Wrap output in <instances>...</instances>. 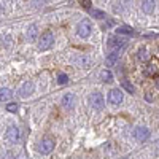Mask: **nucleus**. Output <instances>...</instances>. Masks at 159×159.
Masks as SVG:
<instances>
[{"label": "nucleus", "instance_id": "nucleus-23", "mask_svg": "<svg viewBox=\"0 0 159 159\" xmlns=\"http://www.w3.org/2000/svg\"><path fill=\"white\" fill-rule=\"evenodd\" d=\"M7 110L11 111V113H16L18 111V103H8L7 105Z\"/></svg>", "mask_w": 159, "mask_h": 159}, {"label": "nucleus", "instance_id": "nucleus-6", "mask_svg": "<svg viewBox=\"0 0 159 159\" xmlns=\"http://www.w3.org/2000/svg\"><path fill=\"white\" fill-rule=\"evenodd\" d=\"M52 150H54V140H51V139H45L42 143L38 145V151L43 153V154H48Z\"/></svg>", "mask_w": 159, "mask_h": 159}, {"label": "nucleus", "instance_id": "nucleus-19", "mask_svg": "<svg viewBox=\"0 0 159 159\" xmlns=\"http://www.w3.org/2000/svg\"><path fill=\"white\" fill-rule=\"evenodd\" d=\"M89 13H91V16H94V18H97V19H103V18H105V13L100 11V10H96V8H91Z\"/></svg>", "mask_w": 159, "mask_h": 159}, {"label": "nucleus", "instance_id": "nucleus-9", "mask_svg": "<svg viewBox=\"0 0 159 159\" xmlns=\"http://www.w3.org/2000/svg\"><path fill=\"white\" fill-rule=\"evenodd\" d=\"M108 99H110V102L113 105H119L123 102V92H121V89H111Z\"/></svg>", "mask_w": 159, "mask_h": 159}, {"label": "nucleus", "instance_id": "nucleus-20", "mask_svg": "<svg viewBox=\"0 0 159 159\" xmlns=\"http://www.w3.org/2000/svg\"><path fill=\"white\" fill-rule=\"evenodd\" d=\"M57 83L59 84H67L69 83V76L65 75V73H59L57 75Z\"/></svg>", "mask_w": 159, "mask_h": 159}, {"label": "nucleus", "instance_id": "nucleus-10", "mask_svg": "<svg viewBox=\"0 0 159 159\" xmlns=\"http://www.w3.org/2000/svg\"><path fill=\"white\" fill-rule=\"evenodd\" d=\"M32 92H34V83L32 81H25L21 86V89H19V96L21 97H29Z\"/></svg>", "mask_w": 159, "mask_h": 159}, {"label": "nucleus", "instance_id": "nucleus-12", "mask_svg": "<svg viewBox=\"0 0 159 159\" xmlns=\"http://www.w3.org/2000/svg\"><path fill=\"white\" fill-rule=\"evenodd\" d=\"M13 97V92L8 88H0V102H7Z\"/></svg>", "mask_w": 159, "mask_h": 159}, {"label": "nucleus", "instance_id": "nucleus-21", "mask_svg": "<svg viewBox=\"0 0 159 159\" xmlns=\"http://www.w3.org/2000/svg\"><path fill=\"white\" fill-rule=\"evenodd\" d=\"M139 59L140 61H148V52H147V49H145V48H140L139 49Z\"/></svg>", "mask_w": 159, "mask_h": 159}, {"label": "nucleus", "instance_id": "nucleus-24", "mask_svg": "<svg viewBox=\"0 0 159 159\" xmlns=\"http://www.w3.org/2000/svg\"><path fill=\"white\" fill-rule=\"evenodd\" d=\"M80 2H81V5H83L86 10H91V2H89V0H80Z\"/></svg>", "mask_w": 159, "mask_h": 159}, {"label": "nucleus", "instance_id": "nucleus-11", "mask_svg": "<svg viewBox=\"0 0 159 159\" xmlns=\"http://www.w3.org/2000/svg\"><path fill=\"white\" fill-rule=\"evenodd\" d=\"M154 7H156V0H143V5H142V8H143V11L147 13V15L153 13Z\"/></svg>", "mask_w": 159, "mask_h": 159}, {"label": "nucleus", "instance_id": "nucleus-15", "mask_svg": "<svg viewBox=\"0 0 159 159\" xmlns=\"http://www.w3.org/2000/svg\"><path fill=\"white\" fill-rule=\"evenodd\" d=\"M118 52H119V51H115V49H113V51L110 52V54L107 56V65H110V67H111V65L118 61V56H119Z\"/></svg>", "mask_w": 159, "mask_h": 159}, {"label": "nucleus", "instance_id": "nucleus-27", "mask_svg": "<svg viewBox=\"0 0 159 159\" xmlns=\"http://www.w3.org/2000/svg\"><path fill=\"white\" fill-rule=\"evenodd\" d=\"M157 86H159V80H157Z\"/></svg>", "mask_w": 159, "mask_h": 159}, {"label": "nucleus", "instance_id": "nucleus-13", "mask_svg": "<svg viewBox=\"0 0 159 159\" xmlns=\"http://www.w3.org/2000/svg\"><path fill=\"white\" fill-rule=\"evenodd\" d=\"M37 35H38V27L35 24L29 25V29H27V38L30 40V42H34V40H37Z\"/></svg>", "mask_w": 159, "mask_h": 159}, {"label": "nucleus", "instance_id": "nucleus-25", "mask_svg": "<svg viewBox=\"0 0 159 159\" xmlns=\"http://www.w3.org/2000/svg\"><path fill=\"white\" fill-rule=\"evenodd\" d=\"M145 97H147V100H148V102H151V100L154 99V94H153V91H148V92H147V96H145Z\"/></svg>", "mask_w": 159, "mask_h": 159}, {"label": "nucleus", "instance_id": "nucleus-26", "mask_svg": "<svg viewBox=\"0 0 159 159\" xmlns=\"http://www.w3.org/2000/svg\"><path fill=\"white\" fill-rule=\"evenodd\" d=\"M34 3H35L37 8H40V7H43V5H45V0H34Z\"/></svg>", "mask_w": 159, "mask_h": 159}, {"label": "nucleus", "instance_id": "nucleus-7", "mask_svg": "<svg viewBox=\"0 0 159 159\" xmlns=\"http://www.w3.org/2000/svg\"><path fill=\"white\" fill-rule=\"evenodd\" d=\"M134 135H135V139H137V142H147L148 139H150V130L147 129V127H137L135 130H134Z\"/></svg>", "mask_w": 159, "mask_h": 159}, {"label": "nucleus", "instance_id": "nucleus-22", "mask_svg": "<svg viewBox=\"0 0 159 159\" xmlns=\"http://www.w3.org/2000/svg\"><path fill=\"white\" fill-rule=\"evenodd\" d=\"M154 70H156V67H153V65H147V67H145V72H143V73L148 76V75H153V73H154Z\"/></svg>", "mask_w": 159, "mask_h": 159}, {"label": "nucleus", "instance_id": "nucleus-28", "mask_svg": "<svg viewBox=\"0 0 159 159\" xmlns=\"http://www.w3.org/2000/svg\"><path fill=\"white\" fill-rule=\"evenodd\" d=\"M157 147H159V145H157Z\"/></svg>", "mask_w": 159, "mask_h": 159}, {"label": "nucleus", "instance_id": "nucleus-2", "mask_svg": "<svg viewBox=\"0 0 159 159\" xmlns=\"http://www.w3.org/2000/svg\"><path fill=\"white\" fill-rule=\"evenodd\" d=\"M91 30H92V25H91V22L88 19L81 21V22L78 24V27H76V34L81 37V38H88L91 35Z\"/></svg>", "mask_w": 159, "mask_h": 159}, {"label": "nucleus", "instance_id": "nucleus-1", "mask_svg": "<svg viewBox=\"0 0 159 159\" xmlns=\"http://www.w3.org/2000/svg\"><path fill=\"white\" fill-rule=\"evenodd\" d=\"M52 45H54V35H52V32H45L42 37H40V40H38V48L42 49V51H46V49H49Z\"/></svg>", "mask_w": 159, "mask_h": 159}, {"label": "nucleus", "instance_id": "nucleus-5", "mask_svg": "<svg viewBox=\"0 0 159 159\" xmlns=\"http://www.w3.org/2000/svg\"><path fill=\"white\" fill-rule=\"evenodd\" d=\"M5 139L10 143H18V140H19V129L16 126H10L8 130L5 132Z\"/></svg>", "mask_w": 159, "mask_h": 159}, {"label": "nucleus", "instance_id": "nucleus-18", "mask_svg": "<svg viewBox=\"0 0 159 159\" xmlns=\"http://www.w3.org/2000/svg\"><path fill=\"white\" fill-rule=\"evenodd\" d=\"M121 86L127 91V92H130V94H134V92H135V88H134V84H130L129 81H127V80H123V81H121Z\"/></svg>", "mask_w": 159, "mask_h": 159}, {"label": "nucleus", "instance_id": "nucleus-3", "mask_svg": "<svg viewBox=\"0 0 159 159\" xmlns=\"http://www.w3.org/2000/svg\"><path fill=\"white\" fill-rule=\"evenodd\" d=\"M108 46H110V49L119 51V49H123L126 46V40L121 38V37H118V34H116L115 37H110L108 38Z\"/></svg>", "mask_w": 159, "mask_h": 159}, {"label": "nucleus", "instance_id": "nucleus-8", "mask_svg": "<svg viewBox=\"0 0 159 159\" xmlns=\"http://www.w3.org/2000/svg\"><path fill=\"white\" fill-rule=\"evenodd\" d=\"M75 103H76V97L72 94V92H67V94H65L64 97H62V105L65 108H73L75 107Z\"/></svg>", "mask_w": 159, "mask_h": 159}, {"label": "nucleus", "instance_id": "nucleus-14", "mask_svg": "<svg viewBox=\"0 0 159 159\" xmlns=\"http://www.w3.org/2000/svg\"><path fill=\"white\" fill-rule=\"evenodd\" d=\"M116 34L118 35H134L135 32H134V29H130V27H127V25H124V27H118L116 29Z\"/></svg>", "mask_w": 159, "mask_h": 159}, {"label": "nucleus", "instance_id": "nucleus-16", "mask_svg": "<svg viewBox=\"0 0 159 159\" xmlns=\"http://www.w3.org/2000/svg\"><path fill=\"white\" fill-rule=\"evenodd\" d=\"M100 80H102L103 83H111V81H113L111 72H110V70H103V72L100 73Z\"/></svg>", "mask_w": 159, "mask_h": 159}, {"label": "nucleus", "instance_id": "nucleus-17", "mask_svg": "<svg viewBox=\"0 0 159 159\" xmlns=\"http://www.w3.org/2000/svg\"><path fill=\"white\" fill-rule=\"evenodd\" d=\"M91 57H88V56H81L78 59V64H80V67H83V69H88L89 65H91Z\"/></svg>", "mask_w": 159, "mask_h": 159}, {"label": "nucleus", "instance_id": "nucleus-4", "mask_svg": "<svg viewBox=\"0 0 159 159\" xmlns=\"http://www.w3.org/2000/svg\"><path fill=\"white\" fill-rule=\"evenodd\" d=\"M89 102H91V107L96 108V110L103 108V105H105V99H103V96L100 94V92H94V94L91 96Z\"/></svg>", "mask_w": 159, "mask_h": 159}]
</instances>
